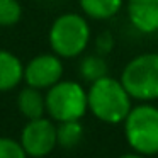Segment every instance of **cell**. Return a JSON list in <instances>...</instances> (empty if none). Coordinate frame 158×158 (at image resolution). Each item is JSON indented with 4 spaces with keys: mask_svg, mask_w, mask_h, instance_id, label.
Listing matches in <instances>:
<instances>
[{
    "mask_svg": "<svg viewBox=\"0 0 158 158\" xmlns=\"http://www.w3.org/2000/svg\"><path fill=\"white\" fill-rule=\"evenodd\" d=\"M87 99H89V110L99 121L107 124L124 123V119L133 109L131 106L133 97L129 95L123 82L109 75L90 83Z\"/></svg>",
    "mask_w": 158,
    "mask_h": 158,
    "instance_id": "6da1fadb",
    "label": "cell"
},
{
    "mask_svg": "<svg viewBox=\"0 0 158 158\" xmlns=\"http://www.w3.org/2000/svg\"><path fill=\"white\" fill-rule=\"evenodd\" d=\"M90 43V26L85 17L66 12L55 19L49 29V44L60 58H75L82 55Z\"/></svg>",
    "mask_w": 158,
    "mask_h": 158,
    "instance_id": "7a4b0ae2",
    "label": "cell"
},
{
    "mask_svg": "<svg viewBox=\"0 0 158 158\" xmlns=\"http://www.w3.org/2000/svg\"><path fill=\"white\" fill-rule=\"evenodd\" d=\"M124 136L133 151L144 156L158 155V107L141 104L124 119Z\"/></svg>",
    "mask_w": 158,
    "mask_h": 158,
    "instance_id": "3957f363",
    "label": "cell"
},
{
    "mask_svg": "<svg viewBox=\"0 0 158 158\" xmlns=\"http://www.w3.org/2000/svg\"><path fill=\"white\" fill-rule=\"evenodd\" d=\"M121 82L136 100L158 99V53H144L133 58L121 73Z\"/></svg>",
    "mask_w": 158,
    "mask_h": 158,
    "instance_id": "277c9868",
    "label": "cell"
},
{
    "mask_svg": "<svg viewBox=\"0 0 158 158\" xmlns=\"http://www.w3.org/2000/svg\"><path fill=\"white\" fill-rule=\"evenodd\" d=\"M89 110L87 92L80 83L72 80H60L48 89L46 112L58 123L80 121Z\"/></svg>",
    "mask_w": 158,
    "mask_h": 158,
    "instance_id": "5b68a950",
    "label": "cell"
},
{
    "mask_svg": "<svg viewBox=\"0 0 158 158\" xmlns=\"http://www.w3.org/2000/svg\"><path fill=\"white\" fill-rule=\"evenodd\" d=\"M21 143L29 156H46L58 144L56 124H53V121L46 119L44 116L38 119H29L21 133Z\"/></svg>",
    "mask_w": 158,
    "mask_h": 158,
    "instance_id": "8992f818",
    "label": "cell"
},
{
    "mask_svg": "<svg viewBox=\"0 0 158 158\" xmlns=\"http://www.w3.org/2000/svg\"><path fill=\"white\" fill-rule=\"evenodd\" d=\"M63 77V63L58 55H38L24 66V82L34 89H49Z\"/></svg>",
    "mask_w": 158,
    "mask_h": 158,
    "instance_id": "52a82bcc",
    "label": "cell"
},
{
    "mask_svg": "<svg viewBox=\"0 0 158 158\" xmlns=\"http://www.w3.org/2000/svg\"><path fill=\"white\" fill-rule=\"evenodd\" d=\"M127 15L143 34L158 31V0H127Z\"/></svg>",
    "mask_w": 158,
    "mask_h": 158,
    "instance_id": "ba28073f",
    "label": "cell"
},
{
    "mask_svg": "<svg viewBox=\"0 0 158 158\" xmlns=\"http://www.w3.org/2000/svg\"><path fill=\"white\" fill-rule=\"evenodd\" d=\"M24 80L22 61L7 49H0V92L12 90Z\"/></svg>",
    "mask_w": 158,
    "mask_h": 158,
    "instance_id": "9c48e42d",
    "label": "cell"
},
{
    "mask_svg": "<svg viewBox=\"0 0 158 158\" xmlns=\"http://www.w3.org/2000/svg\"><path fill=\"white\" fill-rule=\"evenodd\" d=\"M17 109L26 119H38L46 112V97L34 87H24L17 95Z\"/></svg>",
    "mask_w": 158,
    "mask_h": 158,
    "instance_id": "30bf717a",
    "label": "cell"
},
{
    "mask_svg": "<svg viewBox=\"0 0 158 158\" xmlns=\"http://www.w3.org/2000/svg\"><path fill=\"white\" fill-rule=\"evenodd\" d=\"M83 14L95 21L110 19L121 10L123 0H80Z\"/></svg>",
    "mask_w": 158,
    "mask_h": 158,
    "instance_id": "8fae6325",
    "label": "cell"
},
{
    "mask_svg": "<svg viewBox=\"0 0 158 158\" xmlns=\"http://www.w3.org/2000/svg\"><path fill=\"white\" fill-rule=\"evenodd\" d=\"M56 138L61 148H73L82 141L83 126L80 121H63L56 126Z\"/></svg>",
    "mask_w": 158,
    "mask_h": 158,
    "instance_id": "7c38bea8",
    "label": "cell"
},
{
    "mask_svg": "<svg viewBox=\"0 0 158 158\" xmlns=\"http://www.w3.org/2000/svg\"><path fill=\"white\" fill-rule=\"evenodd\" d=\"M80 75L83 77V80L94 83L99 78L107 75V63L104 60L102 55H90L85 56L80 63Z\"/></svg>",
    "mask_w": 158,
    "mask_h": 158,
    "instance_id": "4fadbf2b",
    "label": "cell"
},
{
    "mask_svg": "<svg viewBox=\"0 0 158 158\" xmlns=\"http://www.w3.org/2000/svg\"><path fill=\"white\" fill-rule=\"evenodd\" d=\"M22 7L19 0H0V27H9L21 21Z\"/></svg>",
    "mask_w": 158,
    "mask_h": 158,
    "instance_id": "5bb4252c",
    "label": "cell"
},
{
    "mask_svg": "<svg viewBox=\"0 0 158 158\" xmlns=\"http://www.w3.org/2000/svg\"><path fill=\"white\" fill-rule=\"evenodd\" d=\"M21 141L0 136V158H27Z\"/></svg>",
    "mask_w": 158,
    "mask_h": 158,
    "instance_id": "9a60e30c",
    "label": "cell"
},
{
    "mask_svg": "<svg viewBox=\"0 0 158 158\" xmlns=\"http://www.w3.org/2000/svg\"><path fill=\"white\" fill-rule=\"evenodd\" d=\"M95 48H97V53H99V55H102V56L109 55L114 48L112 34H110V32H102V34H99V38H97V41H95Z\"/></svg>",
    "mask_w": 158,
    "mask_h": 158,
    "instance_id": "2e32d148",
    "label": "cell"
},
{
    "mask_svg": "<svg viewBox=\"0 0 158 158\" xmlns=\"http://www.w3.org/2000/svg\"><path fill=\"white\" fill-rule=\"evenodd\" d=\"M119 158H146V156H144V155H139V153H136V151H134V153H126V155H121Z\"/></svg>",
    "mask_w": 158,
    "mask_h": 158,
    "instance_id": "e0dca14e",
    "label": "cell"
}]
</instances>
